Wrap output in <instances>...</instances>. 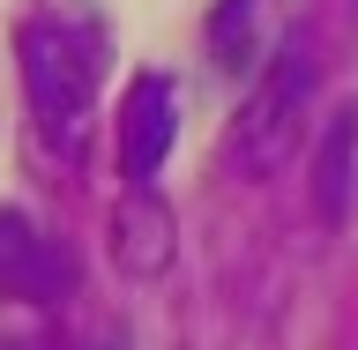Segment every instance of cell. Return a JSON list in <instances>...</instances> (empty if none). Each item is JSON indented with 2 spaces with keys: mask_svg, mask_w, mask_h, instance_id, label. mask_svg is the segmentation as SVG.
<instances>
[{
  "mask_svg": "<svg viewBox=\"0 0 358 350\" xmlns=\"http://www.w3.org/2000/svg\"><path fill=\"white\" fill-rule=\"evenodd\" d=\"M351 187H358V105L336 112L329 134H321V156H313V209L336 224L351 209Z\"/></svg>",
  "mask_w": 358,
  "mask_h": 350,
  "instance_id": "obj_7",
  "label": "cell"
},
{
  "mask_svg": "<svg viewBox=\"0 0 358 350\" xmlns=\"http://www.w3.org/2000/svg\"><path fill=\"white\" fill-rule=\"evenodd\" d=\"M97 350H127V343H97Z\"/></svg>",
  "mask_w": 358,
  "mask_h": 350,
  "instance_id": "obj_9",
  "label": "cell"
},
{
  "mask_svg": "<svg viewBox=\"0 0 358 350\" xmlns=\"http://www.w3.org/2000/svg\"><path fill=\"white\" fill-rule=\"evenodd\" d=\"M15 60H22V97H30V112H38V127L60 134L67 150H75L90 105H97V75H105L97 38L75 30L67 15H30L15 30Z\"/></svg>",
  "mask_w": 358,
  "mask_h": 350,
  "instance_id": "obj_1",
  "label": "cell"
},
{
  "mask_svg": "<svg viewBox=\"0 0 358 350\" xmlns=\"http://www.w3.org/2000/svg\"><path fill=\"white\" fill-rule=\"evenodd\" d=\"M276 15H284V0H217V15H209V52H217V67L262 75V67L276 60V45H284Z\"/></svg>",
  "mask_w": 358,
  "mask_h": 350,
  "instance_id": "obj_5",
  "label": "cell"
},
{
  "mask_svg": "<svg viewBox=\"0 0 358 350\" xmlns=\"http://www.w3.org/2000/svg\"><path fill=\"white\" fill-rule=\"evenodd\" d=\"M0 350H30V343H0Z\"/></svg>",
  "mask_w": 358,
  "mask_h": 350,
  "instance_id": "obj_8",
  "label": "cell"
},
{
  "mask_svg": "<svg viewBox=\"0 0 358 350\" xmlns=\"http://www.w3.org/2000/svg\"><path fill=\"white\" fill-rule=\"evenodd\" d=\"M112 254L134 268V276H157V268L172 261V217H164V201L150 187H134L127 209L112 217Z\"/></svg>",
  "mask_w": 358,
  "mask_h": 350,
  "instance_id": "obj_6",
  "label": "cell"
},
{
  "mask_svg": "<svg viewBox=\"0 0 358 350\" xmlns=\"http://www.w3.org/2000/svg\"><path fill=\"white\" fill-rule=\"evenodd\" d=\"M306 89H313V60H306V45L284 38L276 45V60L254 75V97H246L239 112V156H246V172H276V156L291 150V127H299V105H306Z\"/></svg>",
  "mask_w": 358,
  "mask_h": 350,
  "instance_id": "obj_2",
  "label": "cell"
},
{
  "mask_svg": "<svg viewBox=\"0 0 358 350\" xmlns=\"http://www.w3.org/2000/svg\"><path fill=\"white\" fill-rule=\"evenodd\" d=\"M75 291V254H67L38 217L22 209H0V298H22V306H52Z\"/></svg>",
  "mask_w": 358,
  "mask_h": 350,
  "instance_id": "obj_3",
  "label": "cell"
},
{
  "mask_svg": "<svg viewBox=\"0 0 358 350\" xmlns=\"http://www.w3.org/2000/svg\"><path fill=\"white\" fill-rule=\"evenodd\" d=\"M179 142V82L172 75H134L127 97H120V164H127L134 187H150L164 172V156Z\"/></svg>",
  "mask_w": 358,
  "mask_h": 350,
  "instance_id": "obj_4",
  "label": "cell"
}]
</instances>
